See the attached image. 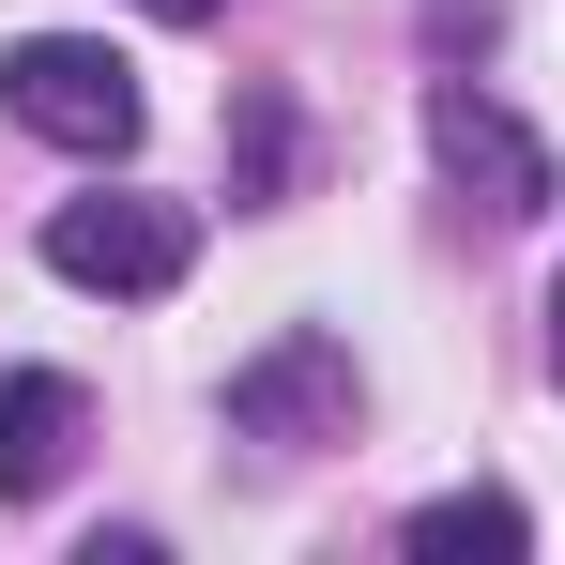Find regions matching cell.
<instances>
[{"mask_svg":"<svg viewBox=\"0 0 565 565\" xmlns=\"http://www.w3.org/2000/svg\"><path fill=\"white\" fill-rule=\"evenodd\" d=\"M153 15H230V0H153Z\"/></svg>","mask_w":565,"mask_h":565,"instance_id":"obj_8","label":"cell"},{"mask_svg":"<svg viewBox=\"0 0 565 565\" xmlns=\"http://www.w3.org/2000/svg\"><path fill=\"white\" fill-rule=\"evenodd\" d=\"M428 153H444L489 214H551V153H535V122H520V107H489V93L444 77V93H428Z\"/></svg>","mask_w":565,"mask_h":565,"instance_id":"obj_4","label":"cell"},{"mask_svg":"<svg viewBox=\"0 0 565 565\" xmlns=\"http://www.w3.org/2000/svg\"><path fill=\"white\" fill-rule=\"evenodd\" d=\"M551 382H565V276H551Z\"/></svg>","mask_w":565,"mask_h":565,"instance_id":"obj_7","label":"cell"},{"mask_svg":"<svg viewBox=\"0 0 565 565\" xmlns=\"http://www.w3.org/2000/svg\"><path fill=\"white\" fill-rule=\"evenodd\" d=\"M0 107H15L31 138L93 153V169H122V153H138V62H122V46H93V31H15V46H0Z\"/></svg>","mask_w":565,"mask_h":565,"instance_id":"obj_1","label":"cell"},{"mask_svg":"<svg viewBox=\"0 0 565 565\" xmlns=\"http://www.w3.org/2000/svg\"><path fill=\"white\" fill-rule=\"evenodd\" d=\"M184 260H199L184 199H62V214H46V276H62V290L153 306V290H184Z\"/></svg>","mask_w":565,"mask_h":565,"instance_id":"obj_2","label":"cell"},{"mask_svg":"<svg viewBox=\"0 0 565 565\" xmlns=\"http://www.w3.org/2000/svg\"><path fill=\"white\" fill-rule=\"evenodd\" d=\"M397 551L413 565H520L535 520H520V489H428V504L397 520Z\"/></svg>","mask_w":565,"mask_h":565,"instance_id":"obj_6","label":"cell"},{"mask_svg":"<svg viewBox=\"0 0 565 565\" xmlns=\"http://www.w3.org/2000/svg\"><path fill=\"white\" fill-rule=\"evenodd\" d=\"M77 428H93V397H77L62 367H15V382H0V504L62 489V459H77Z\"/></svg>","mask_w":565,"mask_h":565,"instance_id":"obj_5","label":"cell"},{"mask_svg":"<svg viewBox=\"0 0 565 565\" xmlns=\"http://www.w3.org/2000/svg\"><path fill=\"white\" fill-rule=\"evenodd\" d=\"M230 428L245 444H337L352 428V352L306 321V337H276V352H245L230 367Z\"/></svg>","mask_w":565,"mask_h":565,"instance_id":"obj_3","label":"cell"}]
</instances>
